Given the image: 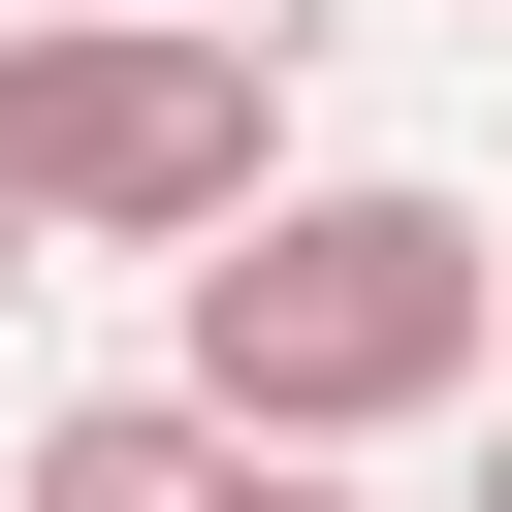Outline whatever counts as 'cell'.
Here are the masks:
<instances>
[{"instance_id":"5","label":"cell","mask_w":512,"mask_h":512,"mask_svg":"<svg viewBox=\"0 0 512 512\" xmlns=\"http://www.w3.org/2000/svg\"><path fill=\"white\" fill-rule=\"evenodd\" d=\"M0 288H64V224H32V160H0Z\"/></svg>"},{"instance_id":"7","label":"cell","mask_w":512,"mask_h":512,"mask_svg":"<svg viewBox=\"0 0 512 512\" xmlns=\"http://www.w3.org/2000/svg\"><path fill=\"white\" fill-rule=\"evenodd\" d=\"M480 512H512V448H480Z\"/></svg>"},{"instance_id":"2","label":"cell","mask_w":512,"mask_h":512,"mask_svg":"<svg viewBox=\"0 0 512 512\" xmlns=\"http://www.w3.org/2000/svg\"><path fill=\"white\" fill-rule=\"evenodd\" d=\"M0 160H32V224L64 256H224V224H288V64L256 32H128V0H32L0 32Z\"/></svg>"},{"instance_id":"4","label":"cell","mask_w":512,"mask_h":512,"mask_svg":"<svg viewBox=\"0 0 512 512\" xmlns=\"http://www.w3.org/2000/svg\"><path fill=\"white\" fill-rule=\"evenodd\" d=\"M224 512H352V480H320V448H224Z\"/></svg>"},{"instance_id":"6","label":"cell","mask_w":512,"mask_h":512,"mask_svg":"<svg viewBox=\"0 0 512 512\" xmlns=\"http://www.w3.org/2000/svg\"><path fill=\"white\" fill-rule=\"evenodd\" d=\"M128 32H256V0H128Z\"/></svg>"},{"instance_id":"3","label":"cell","mask_w":512,"mask_h":512,"mask_svg":"<svg viewBox=\"0 0 512 512\" xmlns=\"http://www.w3.org/2000/svg\"><path fill=\"white\" fill-rule=\"evenodd\" d=\"M0 512H224V416H192V384H64V416L0 448Z\"/></svg>"},{"instance_id":"1","label":"cell","mask_w":512,"mask_h":512,"mask_svg":"<svg viewBox=\"0 0 512 512\" xmlns=\"http://www.w3.org/2000/svg\"><path fill=\"white\" fill-rule=\"evenodd\" d=\"M480 352H512V224L416 192V160H320L288 224L192 256V352H160V384H192L224 448H320V480H352V448H416Z\"/></svg>"}]
</instances>
